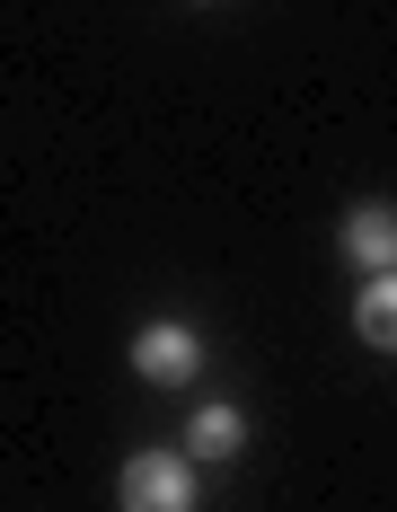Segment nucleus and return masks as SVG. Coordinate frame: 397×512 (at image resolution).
Here are the masks:
<instances>
[{"instance_id": "f257e3e1", "label": "nucleus", "mask_w": 397, "mask_h": 512, "mask_svg": "<svg viewBox=\"0 0 397 512\" xmlns=\"http://www.w3.org/2000/svg\"><path fill=\"white\" fill-rule=\"evenodd\" d=\"M124 512H195V451H133L115 477Z\"/></svg>"}, {"instance_id": "f03ea898", "label": "nucleus", "mask_w": 397, "mask_h": 512, "mask_svg": "<svg viewBox=\"0 0 397 512\" xmlns=\"http://www.w3.org/2000/svg\"><path fill=\"white\" fill-rule=\"evenodd\" d=\"M133 371L159 380V389H186L203 371V336L186 318H150V327H133Z\"/></svg>"}, {"instance_id": "7ed1b4c3", "label": "nucleus", "mask_w": 397, "mask_h": 512, "mask_svg": "<svg viewBox=\"0 0 397 512\" xmlns=\"http://www.w3.org/2000/svg\"><path fill=\"white\" fill-rule=\"evenodd\" d=\"M336 248H345V265H362V274H397V204H353Z\"/></svg>"}, {"instance_id": "20e7f679", "label": "nucleus", "mask_w": 397, "mask_h": 512, "mask_svg": "<svg viewBox=\"0 0 397 512\" xmlns=\"http://www.w3.org/2000/svg\"><path fill=\"white\" fill-rule=\"evenodd\" d=\"M353 336L371 354H397V274H362V301H353Z\"/></svg>"}, {"instance_id": "39448f33", "label": "nucleus", "mask_w": 397, "mask_h": 512, "mask_svg": "<svg viewBox=\"0 0 397 512\" xmlns=\"http://www.w3.org/2000/svg\"><path fill=\"white\" fill-rule=\"evenodd\" d=\"M239 442H248V415L230 407V398H212V407H195V424H186V451H195V460H230Z\"/></svg>"}]
</instances>
